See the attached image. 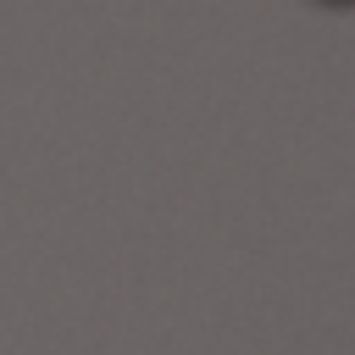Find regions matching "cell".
Masks as SVG:
<instances>
[{"instance_id":"1","label":"cell","mask_w":355,"mask_h":355,"mask_svg":"<svg viewBox=\"0 0 355 355\" xmlns=\"http://www.w3.org/2000/svg\"><path fill=\"white\" fill-rule=\"evenodd\" d=\"M322 6H338V11H344V6H355V0H322Z\"/></svg>"}]
</instances>
